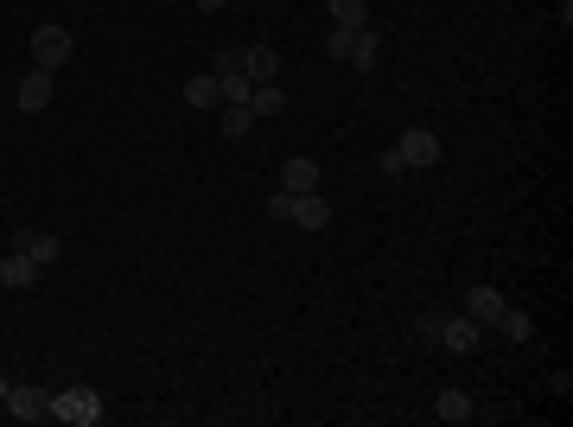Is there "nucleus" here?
<instances>
[{
    "label": "nucleus",
    "mask_w": 573,
    "mask_h": 427,
    "mask_svg": "<svg viewBox=\"0 0 573 427\" xmlns=\"http://www.w3.org/2000/svg\"><path fill=\"white\" fill-rule=\"evenodd\" d=\"M332 26L363 32V26H370V7H363V0H332Z\"/></svg>",
    "instance_id": "nucleus-18"
},
{
    "label": "nucleus",
    "mask_w": 573,
    "mask_h": 427,
    "mask_svg": "<svg viewBox=\"0 0 573 427\" xmlns=\"http://www.w3.org/2000/svg\"><path fill=\"white\" fill-rule=\"evenodd\" d=\"M376 166H382V179H402V173H408V160H402V153H395V147H389V153H382V160H376Z\"/></svg>",
    "instance_id": "nucleus-24"
},
{
    "label": "nucleus",
    "mask_w": 573,
    "mask_h": 427,
    "mask_svg": "<svg viewBox=\"0 0 573 427\" xmlns=\"http://www.w3.org/2000/svg\"><path fill=\"white\" fill-rule=\"evenodd\" d=\"M185 102H191V109H211V102H223V83H217L211 71L185 77Z\"/></svg>",
    "instance_id": "nucleus-14"
},
{
    "label": "nucleus",
    "mask_w": 573,
    "mask_h": 427,
    "mask_svg": "<svg viewBox=\"0 0 573 427\" xmlns=\"http://www.w3.org/2000/svg\"><path fill=\"white\" fill-rule=\"evenodd\" d=\"M249 128H255V109H249V102H223V134H230V141H242Z\"/></svg>",
    "instance_id": "nucleus-19"
},
{
    "label": "nucleus",
    "mask_w": 573,
    "mask_h": 427,
    "mask_svg": "<svg viewBox=\"0 0 573 427\" xmlns=\"http://www.w3.org/2000/svg\"><path fill=\"white\" fill-rule=\"evenodd\" d=\"M242 77H249V83H274V77H281V51H274V45H249V51H242Z\"/></svg>",
    "instance_id": "nucleus-9"
},
{
    "label": "nucleus",
    "mask_w": 573,
    "mask_h": 427,
    "mask_svg": "<svg viewBox=\"0 0 573 427\" xmlns=\"http://www.w3.org/2000/svg\"><path fill=\"white\" fill-rule=\"evenodd\" d=\"M287 224H300V230H325V224H332V204H325L319 192H300V198H293V217H287Z\"/></svg>",
    "instance_id": "nucleus-10"
},
{
    "label": "nucleus",
    "mask_w": 573,
    "mask_h": 427,
    "mask_svg": "<svg viewBox=\"0 0 573 427\" xmlns=\"http://www.w3.org/2000/svg\"><path fill=\"white\" fill-rule=\"evenodd\" d=\"M13 249L20 255H32L39 268H58V255H64V243L51 230H13Z\"/></svg>",
    "instance_id": "nucleus-6"
},
{
    "label": "nucleus",
    "mask_w": 573,
    "mask_h": 427,
    "mask_svg": "<svg viewBox=\"0 0 573 427\" xmlns=\"http://www.w3.org/2000/svg\"><path fill=\"white\" fill-rule=\"evenodd\" d=\"M440 345L459 351V357H472V351L484 345V326H478L472 313H453V319H440Z\"/></svg>",
    "instance_id": "nucleus-5"
},
{
    "label": "nucleus",
    "mask_w": 573,
    "mask_h": 427,
    "mask_svg": "<svg viewBox=\"0 0 573 427\" xmlns=\"http://www.w3.org/2000/svg\"><path fill=\"white\" fill-rule=\"evenodd\" d=\"M51 415L71 421V427H96L102 421V396H96V389H83V383H71V389L51 396Z\"/></svg>",
    "instance_id": "nucleus-2"
},
{
    "label": "nucleus",
    "mask_w": 573,
    "mask_h": 427,
    "mask_svg": "<svg viewBox=\"0 0 573 427\" xmlns=\"http://www.w3.org/2000/svg\"><path fill=\"white\" fill-rule=\"evenodd\" d=\"M71 58H77V39H71V26L45 20L39 32H32V64H39V71H51V77H58Z\"/></svg>",
    "instance_id": "nucleus-1"
},
{
    "label": "nucleus",
    "mask_w": 573,
    "mask_h": 427,
    "mask_svg": "<svg viewBox=\"0 0 573 427\" xmlns=\"http://www.w3.org/2000/svg\"><path fill=\"white\" fill-rule=\"evenodd\" d=\"M491 332H497V338H510V345H529V338H535V326H529V313H516V306H503Z\"/></svg>",
    "instance_id": "nucleus-15"
},
{
    "label": "nucleus",
    "mask_w": 573,
    "mask_h": 427,
    "mask_svg": "<svg viewBox=\"0 0 573 427\" xmlns=\"http://www.w3.org/2000/svg\"><path fill=\"white\" fill-rule=\"evenodd\" d=\"M376 58H382V32L363 26L357 39H351V58H344V64H357V71H376Z\"/></svg>",
    "instance_id": "nucleus-13"
},
{
    "label": "nucleus",
    "mask_w": 573,
    "mask_h": 427,
    "mask_svg": "<svg viewBox=\"0 0 573 427\" xmlns=\"http://www.w3.org/2000/svg\"><path fill=\"white\" fill-rule=\"evenodd\" d=\"M351 39H357V32H344V26H332V32H325V51H332V58H351Z\"/></svg>",
    "instance_id": "nucleus-21"
},
{
    "label": "nucleus",
    "mask_w": 573,
    "mask_h": 427,
    "mask_svg": "<svg viewBox=\"0 0 573 427\" xmlns=\"http://www.w3.org/2000/svg\"><path fill=\"white\" fill-rule=\"evenodd\" d=\"M198 7H204V13H217V7H230V0H198Z\"/></svg>",
    "instance_id": "nucleus-25"
},
{
    "label": "nucleus",
    "mask_w": 573,
    "mask_h": 427,
    "mask_svg": "<svg viewBox=\"0 0 573 427\" xmlns=\"http://www.w3.org/2000/svg\"><path fill=\"white\" fill-rule=\"evenodd\" d=\"M249 109H255V115H281V109H287V90H281V83H255V90H249Z\"/></svg>",
    "instance_id": "nucleus-17"
},
{
    "label": "nucleus",
    "mask_w": 573,
    "mask_h": 427,
    "mask_svg": "<svg viewBox=\"0 0 573 427\" xmlns=\"http://www.w3.org/2000/svg\"><path fill=\"white\" fill-rule=\"evenodd\" d=\"M414 338H421V345H440V313H421V319H414Z\"/></svg>",
    "instance_id": "nucleus-22"
},
{
    "label": "nucleus",
    "mask_w": 573,
    "mask_h": 427,
    "mask_svg": "<svg viewBox=\"0 0 573 427\" xmlns=\"http://www.w3.org/2000/svg\"><path fill=\"white\" fill-rule=\"evenodd\" d=\"M433 415H440V421H472L478 408H472V396H465V389H440V402H433Z\"/></svg>",
    "instance_id": "nucleus-16"
},
{
    "label": "nucleus",
    "mask_w": 573,
    "mask_h": 427,
    "mask_svg": "<svg viewBox=\"0 0 573 427\" xmlns=\"http://www.w3.org/2000/svg\"><path fill=\"white\" fill-rule=\"evenodd\" d=\"M262 211L274 217V224H287V217H293V192H274V198L262 204Z\"/></svg>",
    "instance_id": "nucleus-23"
},
{
    "label": "nucleus",
    "mask_w": 573,
    "mask_h": 427,
    "mask_svg": "<svg viewBox=\"0 0 573 427\" xmlns=\"http://www.w3.org/2000/svg\"><path fill=\"white\" fill-rule=\"evenodd\" d=\"M13 109H26V115H39V109H51V71H32L20 77V90H13Z\"/></svg>",
    "instance_id": "nucleus-7"
},
{
    "label": "nucleus",
    "mask_w": 573,
    "mask_h": 427,
    "mask_svg": "<svg viewBox=\"0 0 573 427\" xmlns=\"http://www.w3.org/2000/svg\"><path fill=\"white\" fill-rule=\"evenodd\" d=\"M0 408H7L13 421H45V415H51V396H45L39 383H13V389H7V402H0Z\"/></svg>",
    "instance_id": "nucleus-4"
},
{
    "label": "nucleus",
    "mask_w": 573,
    "mask_h": 427,
    "mask_svg": "<svg viewBox=\"0 0 573 427\" xmlns=\"http://www.w3.org/2000/svg\"><path fill=\"white\" fill-rule=\"evenodd\" d=\"M395 153L408 160V173H427V166H440V134H433V128H408L402 141H395Z\"/></svg>",
    "instance_id": "nucleus-3"
},
{
    "label": "nucleus",
    "mask_w": 573,
    "mask_h": 427,
    "mask_svg": "<svg viewBox=\"0 0 573 427\" xmlns=\"http://www.w3.org/2000/svg\"><path fill=\"white\" fill-rule=\"evenodd\" d=\"M211 71H217V77H230V71H242V45H223L217 58H211Z\"/></svg>",
    "instance_id": "nucleus-20"
},
{
    "label": "nucleus",
    "mask_w": 573,
    "mask_h": 427,
    "mask_svg": "<svg viewBox=\"0 0 573 427\" xmlns=\"http://www.w3.org/2000/svg\"><path fill=\"white\" fill-rule=\"evenodd\" d=\"M39 281V262H32V255H0V287H7V294H26V287Z\"/></svg>",
    "instance_id": "nucleus-8"
},
{
    "label": "nucleus",
    "mask_w": 573,
    "mask_h": 427,
    "mask_svg": "<svg viewBox=\"0 0 573 427\" xmlns=\"http://www.w3.org/2000/svg\"><path fill=\"white\" fill-rule=\"evenodd\" d=\"M503 306H510V300H503L497 287H484V281L472 287V294H465V313H472L478 326H497V313H503Z\"/></svg>",
    "instance_id": "nucleus-12"
},
{
    "label": "nucleus",
    "mask_w": 573,
    "mask_h": 427,
    "mask_svg": "<svg viewBox=\"0 0 573 427\" xmlns=\"http://www.w3.org/2000/svg\"><path fill=\"white\" fill-rule=\"evenodd\" d=\"M7 389H13V383H7V377H0V402H7Z\"/></svg>",
    "instance_id": "nucleus-26"
},
{
    "label": "nucleus",
    "mask_w": 573,
    "mask_h": 427,
    "mask_svg": "<svg viewBox=\"0 0 573 427\" xmlns=\"http://www.w3.org/2000/svg\"><path fill=\"white\" fill-rule=\"evenodd\" d=\"M281 192H293V198H300V192H319V160H306V153H300V160H287V166H281Z\"/></svg>",
    "instance_id": "nucleus-11"
}]
</instances>
